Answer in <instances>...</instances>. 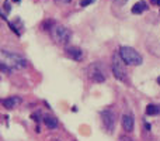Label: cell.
<instances>
[{"instance_id": "cell-1", "label": "cell", "mask_w": 160, "mask_h": 141, "mask_svg": "<svg viewBox=\"0 0 160 141\" xmlns=\"http://www.w3.org/2000/svg\"><path fill=\"white\" fill-rule=\"evenodd\" d=\"M49 34H51V38H52L56 44H61V45L68 44V42L70 41V38H72L70 30L61 24H53L52 27L49 28Z\"/></svg>"}, {"instance_id": "cell-2", "label": "cell", "mask_w": 160, "mask_h": 141, "mask_svg": "<svg viewBox=\"0 0 160 141\" xmlns=\"http://www.w3.org/2000/svg\"><path fill=\"white\" fill-rule=\"evenodd\" d=\"M2 59L6 65H8L13 69H22L27 67V59L16 52H10L7 50H2Z\"/></svg>"}, {"instance_id": "cell-3", "label": "cell", "mask_w": 160, "mask_h": 141, "mask_svg": "<svg viewBox=\"0 0 160 141\" xmlns=\"http://www.w3.org/2000/svg\"><path fill=\"white\" fill-rule=\"evenodd\" d=\"M118 52H119V55H121L122 61H124L127 65H135V67H139V65H142V62H143L142 55L135 50V48L121 47Z\"/></svg>"}, {"instance_id": "cell-4", "label": "cell", "mask_w": 160, "mask_h": 141, "mask_svg": "<svg viewBox=\"0 0 160 141\" xmlns=\"http://www.w3.org/2000/svg\"><path fill=\"white\" fill-rule=\"evenodd\" d=\"M111 67H112V73L117 79L122 80V82L127 80V68H125V62L122 61L119 52L112 55V64H111Z\"/></svg>"}, {"instance_id": "cell-5", "label": "cell", "mask_w": 160, "mask_h": 141, "mask_svg": "<svg viewBox=\"0 0 160 141\" xmlns=\"http://www.w3.org/2000/svg\"><path fill=\"white\" fill-rule=\"evenodd\" d=\"M87 76L90 78L93 82L101 83L105 80V72L98 62H94V64H91L87 67Z\"/></svg>"}, {"instance_id": "cell-6", "label": "cell", "mask_w": 160, "mask_h": 141, "mask_svg": "<svg viewBox=\"0 0 160 141\" xmlns=\"http://www.w3.org/2000/svg\"><path fill=\"white\" fill-rule=\"evenodd\" d=\"M101 122H102V126H104L105 131H107L108 134L114 133V128H115V113H114L112 110H110V109H107V110H102L101 111Z\"/></svg>"}, {"instance_id": "cell-7", "label": "cell", "mask_w": 160, "mask_h": 141, "mask_svg": "<svg viewBox=\"0 0 160 141\" xmlns=\"http://www.w3.org/2000/svg\"><path fill=\"white\" fill-rule=\"evenodd\" d=\"M65 54L68 58L73 59V61H82L83 59V51L78 47H66Z\"/></svg>"}, {"instance_id": "cell-8", "label": "cell", "mask_w": 160, "mask_h": 141, "mask_svg": "<svg viewBox=\"0 0 160 141\" xmlns=\"http://www.w3.org/2000/svg\"><path fill=\"white\" fill-rule=\"evenodd\" d=\"M21 103V99L20 97H17V96H10V97H7V99H3L2 100V105H3V107H6V109H8V110H11V109H16L17 106Z\"/></svg>"}, {"instance_id": "cell-9", "label": "cell", "mask_w": 160, "mask_h": 141, "mask_svg": "<svg viewBox=\"0 0 160 141\" xmlns=\"http://www.w3.org/2000/svg\"><path fill=\"white\" fill-rule=\"evenodd\" d=\"M133 126H135V122H133V117L131 114H124L122 116V127L127 133H131L133 131Z\"/></svg>"}, {"instance_id": "cell-10", "label": "cell", "mask_w": 160, "mask_h": 141, "mask_svg": "<svg viewBox=\"0 0 160 141\" xmlns=\"http://www.w3.org/2000/svg\"><path fill=\"white\" fill-rule=\"evenodd\" d=\"M148 3L146 2H143V0H141V2H138V3H135V4L132 6V8H131V11H132L133 14H142L143 11H146L148 10Z\"/></svg>"}, {"instance_id": "cell-11", "label": "cell", "mask_w": 160, "mask_h": 141, "mask_svg": "<svg viewBox=\"0 0 160 141\" xmlns=\"http://www.w3.org/2000/svg\"><path fill=\"white\" fill-rule=\"evenodd\" d=\"M44 119V123H45V126L47 127H49V128H56L58 127V120L55 119V117H52V116H45V117H42Z\"/></svg>"}, {"instance_id": "cell-12", "label": "cell", "mask_w": 160, "mask_h": 141, "mask_svg": "<svg viewBox=\"0 0 160 141\" xmlns=\"http://www.w3.org/2000/svg\"><path fill=\"white\" fill-rule=\"evenodd\" d=\"M160 113V106L156 105H148L146 106V114L148 116H155V114Z\"/></svg>"}, {"instance_id": "cell-13", "label": "cell", "mask_w": 160, "mask_h": 141, "mask_svg": "<svg viewBox=\"0 0 160 141\" xmlns=\"http://www.w3.org/2000/svg\"><path fill=\"white\" fill-rule=\"evenodd\" d=\"M0 69H2L3 73H11V71H13V68L7 67V65H6L4 62H2V64H0Z\"/></svg>"}, {"instance_id": "cell-14", "label": "cell", "mask_w": 160, "mask_h": 141, "mask_svg": "<svg viewBox=\"0 0 160 141\" xmlns=\"http://www.w3.org/2000/svg\"><path fill=\"white\" fill-rule=\"evenodd\" d=\"M94 2H96V0H82L80 6H82V7H87V6H90L91 3H94Z\"/></svg>"}, {"instance_id": "cell-15", "label": "cell", "mask_w": 160, "mask_h": 141, "mask_svg": "<svg viewBox=\"0 0 160 141\" xmlns=\"http://www.w3.org/2000/svg\"><path fill=\"white\" fill-rule=\"evenodd\" d=\"M114 2H115L118 6H122V4H125V3H127L128 0H114Z\"/></svg>"}, {"instance_id": "cell-16", "label": "cell", "mask_w": 160, "mask_h": 141, "mask_svg": "<svg viewBox=\"0 0 160 141\" xmlns=\"http://www.w3.org/2000/svg\"><path fill=\"white\" fill-rule=\"evenodd\" d=\"M150 3L153 6H160V0H150Z\"/></svg>"}, {"instance_id": "cell-17", "label": "cell", "mask_w": 160, "mask_h": 141, "mask_svg": "<svg viewBox=\"0 0 160 141\" xmlns=\"http://www.w3.org/2000/svg\"><path fill=\"white\" fill-rule=\"evenodd\" d=\"M145 130H146V131H150V124H149V123H146V122H145Z\"/></svg>"}, {"instance_id": "cell-18", "label": "cell", "mask_w": 160, "mask_h": 141, "mask_svg": "<svg viewBox=\"0 0 160 141\" xmlns=\"http://www.w3.org/2000/svg\"><path fill=\"white\" fill-rule=\"evenodd\" d=\"M4 10L6 11H10V7H8V2H7V0L4 2Z\"/></svg>"}, {"instance_id": "cell-19", "label": "cell", "mask_w": 160, "mask_h": 141, "mask_svg": "<svg viewBox=\"0 0 160 141\" xmlns=\"http://www.w3.org/2000/svg\"><path fill=\"white\" fill-rule=\"evenodd\" d=\"M121 141H133V140L128 138V137H121Z\"/></svg>"}, {"instance_id": "cell-20", "label": "cell", "mask_w": 160, "mask_h": 141, "mask_svg": "<svg viewBox=\"0 0 160 141\" xmlns=\"http://www.w3.org/2000/svg\"><path fill=\"white\" fill-rule=\"evenodd\" d=\"M56 2H59V3H70V0H56Z\"/></svg>"}, {"instance_id": "cell-21", "label": "cell", "mask_w": 160, "mask_h": 141, "mask_svg": "<svg viewBox=\"0 0 160 141\" xmlns=\"http://www.w3.org/2000/svg\"><path fill=\"white\" fill-rule=\"evenodd\" d=\"M158 83H159V85H160V76L158 78Z\"/></svg>"}, {"instance_id": "cell-22", "label": "cell", "mask_w": 160, "mask_h": 141, "mask_svg": "<svg viewBox=\"0 0 160 141\" xmlns=\"http://www.w3.org/2000/svg\"><path fill=\"white\" fill-rule=\"evenodd\" d=\"M52 141H61V140H58V138H55V140H52Z\"/></svg>"}, {"instance_id": "cell-23", "label": "cell", "mask_w": 160, "mask_h": 141, "mask_svg": "<svg viewBox=\"0 0 160 141\" xmlns=\"http://www.w3.org/2000/svg\"><path fill=\"white\" fill-rule=\"evenodd\" d=\"M73 141H76V140H73Z\"/></svg>"}]
</instances>
